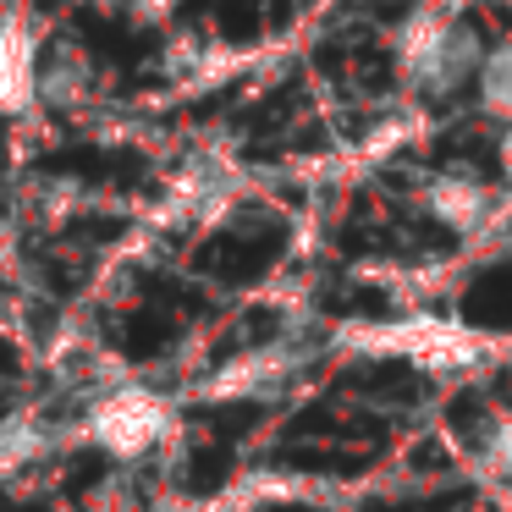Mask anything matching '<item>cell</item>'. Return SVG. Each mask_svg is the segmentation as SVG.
<instances>
[{
  "instance_id": "9c48e42d",
  "label": "cell",
  "mask_w": 512,
  "mask_h": 512,
  "mask_svg": "<svg viewBox=\"0 0 512 512\" xmlns=\"http://www.w3.org/2000/svg\"><path fill=\"white\" fill-rule=\"evenodd\" d=\"M177 6L182 0H127V17H138V23H166Z\"/></svg>"
},
{
  "instance_id": "6da1fadb",
  "label": "cell",
  "mask_w": 512,
  "mask_h": 512,
  "mask_svg": "<svg viewBox=\"0 0 512 512\" xmlns=\"http://www.w3.org/2000/svg\"><path fill=\"white\" fill-rule=\"evenodd\" d=\"M485 50H490V39L452 0H413L386 34L391 78L419 105H452L463 94H474Z\"/></svg>"
},
{
  "instance_id": "8fae6325",
  "label": "cell",
  "mask_w": 512,
  "mask_h": 512,
  "mask_svg": "<svg viewBox=\"0 0 512 512\" xmlns=\"http://www.w3.org/2000/svg\"><path fill=\"white\" fill-rule=\"evenodd\" d=\"M496 512H512V485H496Z\"/></svg>"
},
{
  "instance_id": "5b68a950",
  "label": "cell",
  "mask_w": 512,
  "mask_h": 512,
  "mask_svg": "<svg viewBox=\"0 0 512 512\" xmlns=\"http://www.w3.org/2000/svg\"><path fill=\"white\" fill-rule=\"evenodd\" d=\"M39 94V39L34 28H0V116L28 111Z\"/></svg>"
},
{
  "instance_id": "277c9868",
  "label": "cell",
  "mask_w": 512,
  "mask_h": 512,
  "mask_svg": "<svg viewBox=\"0 0 512 512\" xmlns=\"http://www.w3.org/2000/svg\"><path fill=\"white\" fill-rule=\"evenodd\" d=\"M298 369H303V353L281 336V342H265V347H254V353H243L237 364H226L210 391L215 397H270V391H281Z\"/></svg>"
},
{
  "instance_id": "52a82bcc",
  "label": "cell",
  "mask_w": 512,
  "mask_h": 512,
  "mask_svg": "<svg viewBox=\"0 0 512 512\" xmlns=\"http://www.w3.org/2000/svg\"><path fill=\"white\" fill-rule=\"evenodd\" d=\"M50 452V424L39 413H17V419L0 424V479L34 468Z\"/></svg>"
},
{
  "instance_id": "7a4b0ae2",
  "label": "cell",
  "mask_w": 512,
  "mask_h": 512,
  "mask_svg": "<svg viewBox=\"0 0 512 512\" xmlns=\"http://www.w3.org/2000/svg\"><path fill=\"white\" fill-rule=\"evenodd\" d=\"M78 435L111 463H149L182 435V413L166 391L144 386V380H116V386L94 391L89 408L78 419Z\"/></svg>"
},
{
  "instance_id": "3957f363",
  "label": "cell",
  "mask_w": 512,
  "mask_h": 512,
  "mask_svg": "<svg viewBox=\"0 0 512 512\" xmlns=\"http://www.w3.org/2000/svg\"><path fill=\"white\" fill-rule=\"evenodd\" d=\"M501 204L507 193L496 182L474 177L463 166H441V171H424L419 188H413V210L435 226V232L457 237V243H479L501 226Z\"/></svg>"
},
{
  "instance_id": "8992f818",
  "label": "cell",
  "mask_w": 512,
  "mask_h": 512,
  "mask_svg": "<svg viewBox=\"0 0 512 512\" xmlns=\"http://www.w3.org/2000/svg\"><path fill=\"white\" fill-rule=\"evenodd\" d=\"M474 111L496 127H512V39H490L485 50V67L474 78Z\"/></svg>"
},
{
  "instance_id": "ba28073f",
  "label": "cell",
  "mask_w": 512,
  "mask_h": 512,
  "mask_svg": "<svg viewBox=\"0 0 512 512\" xmlns=\"http://www.w3.org/2000/svg\"><path fill=\"white\" fill-rule=\"evenodd\" d=\"M479 463H485L501 485H512V408L485 424V435H479Z\"/></svg>"
},
{
  "instance_id": "30bf717a",
  "label": "cell",
  "mask_w": 512,
  "mask_h": 512,
  "mask_svg": "<svg viewBox=\"0 0 512 512\" xmlns=\"http://www.w3.org/2000/svg\"><path fill=\"white\" fill-rule=\"evenodd\" d=\"M496 177H501V193L512 199V127L496 133Z\"/></svg>"
}]
</instances>
